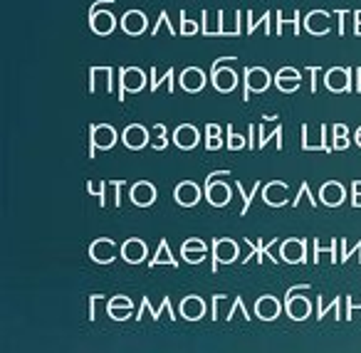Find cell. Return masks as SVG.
Masks as SVG:
<instances>
[{"mask_svg": "<svg viewBox=\"0 0 361 353\" xmlns=\"http://www.w3.org/2000/svg\"><path fill=\"white\" fill-rule=\"evenodd\" d=\"M173 198H176V203L183 205V208H193V205L201 200V188H198L196 183H191V180H183V183L176 185Z\"/></svg>", "mask_w": 361, "mask_h": 353, "instance_id": "7c38bea8", "label": "cell"}, {"mask_svg": "<svg viewBox=\"0 0 361 353\" xmlns=\"http://www.w3.org/2000/svg\"><path fill=\"white\" fill-rule=\"evenodd\" d=\"M131 203L139 205V208H146V205H151L156 200V188L151 183H146V180H139V183L131 185Z\"/></svg>", "mask_w": 361, "mask_h": 353, "instance_id": "d6986e66", "label": "cell"}, {"mask_svg": "<svg viewBox=\"0 0 361 353\" xmlns=\"http://www.w3.org/2000/svg\"><path fill=\"white\" fill-rule=\"evenodd\" d=\"M164 25L169 27V32H171V35H176V27L169 23V13H166V11H161L159 20H156V25H154V35H159V27H164Z\"/></svg>", "mask_w": 361, "mask_h": 353, "instance_id": "74e56055", "label": "cell"}, {"mask_svg": "<svg viewBox=\"0 0 361 353\" xmlns=\"http://www.w3.org/2000/svg\"><path fill=\"white\" fill-rule=\"evenodd\" d=\"M180 87L186 92H201L203 87H206V72L201 70V67H188V70H183V75H180Z\"/></svg>", "mask_w": 361, "mask_h": 353, "instance_id": "ac0fdd59", "label": "cell"}, {"mask_svg": "<svg viewBox=\"0 0 361 353\" xmlns=\"http://www.w3.org/2000/svg\"><path fill=\"white\" fill-rule=\"evenodd\" d=\"M90 257L94 259V262H99V264L114 262V259H116V244L111 242L109 237L94 240V242H92V247H90Z\"/></svg>", "mask_w": 361, "mask_h": 353, "instance_id": "ba28073f", "label": "cell"}, {"mask_svg": "<svg viewBox=\"0 0 361 353\" xmlns=\"http://www.w3.org/2000/svg\"><path fill=\"white\" fill-rule=\"evenodd\" d=\"M257 25L265 27V35H272V13L265 11L262 18H255L252 13H247V32H255Z\"/></svg>", "mask_w": 361, "mask_h": 353, "instance_id": "83f0119b", "label": "cell"}, {"mask_svg": "<svg viewBox=\"0 0 361 353\" xmlns=\"http://www.w3.org/2000/svg\"><path fill=\"white\" fill-rule=\"evenodd\" d=\"M235 304H238V309H240V314H243V316H245V318H247V321H250V318H252V314H250V311H247V306H245V302H243V297H240V294H238Z\"/></svg>", "mask_w": 361, "mask_h": 353, "instance_id": "c3c4849f", "label": "cell"}, {"mask_svg": "<svg viewBox=\"0 0 361 353\" xmlns=\"http://www.w3.org/2000/svg\"><path fill=\"white\" fill-rule=\"evenodd\" d=\"M354 32L361 37V20H354Z\"/></svg>", "mask_w": 361, "mask_h": 353, "instance_id": "9f6ffc18", "label": "cell"}, {"mask_svg": "<svg viewBox=\"0 0 361 353\" xmlns=\"http://www.w3.org/2000/svg\"><path fill=\"white\" fill-rule=\"evenodd\" d=\"M90 25L97 35H109L116 27V18L109 11H99V8H92L90 11Z\"/></svg>", "mask_w": 361, "mask_h": 353, "instance_id": "9c48e42d", "label": "cell"}, {"mask_svg": "<svg viewBox=\"0 0 361 353\" xmlns=\"http://www.w3.org/2000/svg\"><path fill=\"white\" fill-rule=\"evenodd\" d=\"M146 311L151 314V318H154V321H159V318H161V314H169V316L176 321V314H173V309H171V297H166L164 302H161V306H159V309H151L149 297H144V299H141L139 314H136V321H141V318H144V314H146Z\"/></svg>", "mask_w": 361, "mask_h": 353, "instance_id": "603a6c76", "label": "cell"}, {"mask_svg": "<svg viewBox=\"0 0 361 353\" xmlns=\"http://www.w3.org/2000/svg\"><path fill=\"white\" fill-rule=\"evenodd\" d=\"M285 311L290 314V318H295V321H305L307 316H310V302H307L305 297L300 299H285Z\"/></svg>", "mask_w": 361, "mask_h": 353, "instance_id": "d4e9b609", "label": "cell"}, {"mask_svg": "<svg viewBox=\"0 0 361 353\" xmlns=\"http://www.w3.org/2000/svg\"><path fill=\"white\" fill-rule=\"evenodd\" d=\"M307 32L312 35H326L329 32V13L326 11H312L305 20Z\"/></svg>", "mask_w": 361, "mask_h": 353, "instance_id": "cb8c5ba5", "label": "cell"}, {"mask_svg": "<svg viewBox=\"0 0 361 353\" xmlns=\"http://www.w3.org/2000/svg\"><path fill=\"white\" fill-rule=\"evenodd\" d=\"M329 92H351V70L349 67H334L324 77Z\"/></svg>", "mask_w": 361, "mask_h": 353, "instance_id": "52a82bcc", "label": "cell"}, {"mask_svg": "<svg viewBox=\"0 0 361 353\" xmlns=\"http://www.w3.org/2000/svg\"><path fill=\"white\" fill-rule=\"evenodd\" d=\"M322 252H324V249H322L319 240H314V257H312V262L319 264V254ZM326 252H331V262L336 264V240H331V244H329V249H326Z\"/></svg>", "mask_w": 361, "mask_h": 353, "instance_id": "836d02e7", "label": "cell"}, {"mask_svg": "<svg viewBox=\"0 0 361 353\" xmlns=\"http://www.w3.org/2000/svg\"><path fill=\"white\" fill-rule=\"evenodd\" d=\"M154 131L159 134V139L154 141V149L156 151H164L166 146H169V141H166V126L164 124H154Z\"/></svg>", "mask_w": 361, "mask_h": 353, "instance_id": "d590c367", "label": "cell"}, {"mask_svg": "<svg viewBox=\"0 0 361 353\" xmlns=\"http://www.w3.org/2000/svg\"><path fill=\"white\" fill-rule=\"evenodd\" d=\"M287 193H290V188H287V183H282V180H272V183L265 185V190H262V198H265L267 205H272V208H282V205L290 203V198H287Z\"/></svg>", "mask_w": 361, "mask_h": 353, "instance_id": "5bb4252c", "label": "cell"}, {"mask_svg": "<svg viewBox=\"0 0 361 353\" xmlns=\"http://www.w3.org/2000/svg\"><path fill=\"white\" fill-rule=\"evenodd\" d=\"M106 314H109V316L114 318V321H124V318H129V316H131V309H129V311H119V309H109V311H106Z\"/></svg>", "mask_w": 361, "mask_h": 353, "instance_id": "bcb514c9", "label": "cell"}, {"mask_svg": "<svg viewBox=\"0 0 361 353\" xmlns=\"http://www.w3.org/2000/svg\"><path fill=\"white\" fill-rule=\"evenodd\" d=\"M351 205H354V208H361V180H354V183H351Z\"/></svg>", "mask_w": 361, "mask_h": 353, "instance_id": "60d3db41", "label": "cell"}, {"mask_svg": "<svg viewBox=\"0 0 361 353\" xmlns=\"http://www.w3.org/2000/svg\"><path fill=\"white\" fill-rule=\"evenodd\" d=\"M180 18H183V20H180V35H183V37H188V35H196V32H198V25H196V23H191V20H188V18H186V13H180Z\"/></svg>", "mask_w": 361, "mask_h": 353, "instance_id": "8d00e7d4", "label": "cell"}, {"mask_svg": "<svg viewBox=\"0 0 361 353\" xmlns=\"http://www.w3.org/2000/svg\"><path fill=\"white\" fill-rule=\"evenodd\" d=\"M275 85L280 92H285V94H292V92L300 89L302 85V72L295 70V67H282L280 72H277L275 77Z\"/></svg>", "mask_w": 361, "mask_h": 353, "instance_id": "8fae6325", "label": "cell"}, {"mask_svg": "<svg viewBox=\"0 0 361 353\" xmlns=\"http://www.w3.org/2000/svg\"><path fill=\"white\" fill-rule=\"evenodd\" d=\"M361 92V67H356V94Z\"/></svg>", "mask_w": 361, "mask_h": 353, "instance_id": "11a10c76", "label": "cell"}, {"mask_svg": "<svg viewBox=\"0 0 361 353\" xmlns=\"http://www.w3.org/2000/svg\"><path fill=\"white\" fill-rule=\"evenodd\" d=\"M339 304H341L339 297H336L331 304H324V297H322V294H317V318L322 321V318L326 316V311H329V309H339Z\"/></svg>", "mask_w": 361, "mask_h": 353, "instance_id": "d6a6232c", "label": "cell"}, {"mask_svg": "<svg viewBox=\"0 0 361 353\" xmlns=\"http://www.w3.org/2000/svg\"><path fill=\"white\" fill-rule=\"evenodd\" d=\"M198 129L193 124H180V126H176V131H173V144L178 146V149H183V151H191V149H196L198 146Z\"/></svg>", "mask_w": 361, "mask_h": 353, "instance_id": "9a60e30c", "label": "cell"}, {"mask_svg": "<svg viewBox=\"0 0 361 353\" xmlns=\"http://www.w3.org/2000/svg\"><path fill=\"white\" fill-rule=\"evenodd\" d=\"M211 247H213V264H211L213 274H218V262L231 264V262H235L238 254H240L238 252V244L233 242V240H213Z\"/></svg>", "mask_w": 361, "mask_h": 353, "instance_id": "5b68a950", "label": "cell"}, {"mask_svg": "<svg viewBox=\"0 0 361 353\" xmlns=\"http://www.w3.org/2000/svg\"><path fill=\"white\" fill-rule=\"evenodd\" d=\"M280 311H282V306H280V302H277L275 297H260V299H257L255 314H257V318H260V321H275V318L280 316Z\"/></svg>", "mask_w": 361, "mask_h": 353, "instance_id": "7402d4cb", "label": "cell"}, {"mask_svg": "<svg viewBox=\"0 0 361 353\" xmlns=\"http://www.w3.org/2000/svg\"><path fill=\"white\" fill-rule=\"evenodd\" d=\"M349 11H336V23H339V35H344V18Z\"/></svg>", "mask_w": 361, "mask_h": 353, "instance_id": "f907efd6", "label": "cell"}, {"mask_svg": "<svg viewBox=\"0 0 361 353\" xmlns=\"http://www.w3.org/2000/svg\"><path fill=\"white\" fill-rule=\"evenodd\" d=\"M146 244L141 242V240H126L124 244H121V259L124 262H129V264H139V262H144L146 259Z\"/></svg>", "mask_w": 361, "mask_h": 353, "instance_id": "44dd1931", "label": "cell"}, {"mask_svg": "<svg viewBox=\"0 0 361 353\" xmlns=\"http://www.w3.org/2000/svg\"><path fill=\"white\" fill-rule=\"evenodd\" d=\"M146 27H149V18L144 11H126L121 18V30L126 35H141V32H146Z\"/></svg>", "mask_w": 361, "mask_h": 353, "instance_id": "30bf717a", "label": "cell"}, {"mask_svg": "<svg viewBox=\"0 0 361 353\" xmlns=\"http://www.w3.org/2000/svg\"><path fill=\"white\" fill-rule=\"evenodd\" d=\"M285 25H292L295 27V32H300V13H295V18H282V13L277 11V37L282 35Z\"/></svg>", "mask_w": 361, "mask_h": 353, "instance_id": "f546056e", "label": "cell"}, {"mask_svg": "<svg viewBox=\"0 0 361 353\" xmlns=\"http://www.w3.org/2000/svg\"><path fill=\"white\" fill-rule=\"evenodd\" d=\"M223 65V57H218L213 62V72H211V80H213V87L218 92H233L238 87V72L231 70V67H221Z\"/></svg>", "mask_w": 361, "mask_h": 353, "instance_id": "277c9868", "label": "cell"}, {"mask_svg": "<svg viewBox=\"0 0 361 353\" xmlns=\"http://www.w3.org/2000/svg\"><path fill=\"white\" fill-rule=\"evenodd\" d=\"M331 134H334V136H346V134H349V129H346L344 124H334V126H331Z\"/></svg>", "mask_w": 361, "mask_h": 353, "instance_id": "816d5d0a", "label": "cell"}, {"mask_svg": "<svg viewBox=\"0 0 361 353\" xmlns=\"http://www.w3.org/2000/svg\"><path fill=\"white\" fill-rule=\"evenodd\" d=\"M121 141H124V146H126V149H131V151L144 149V146L149 144V129H146V126H141V124L126 126V131L121 134Z\"/></svg>", "mask_w": 361, "mask_h": 353, "instance_id": "4fadbf2b", "label": "cell"}, {"mask_svg": "<svg viewBox=\"0 0 361 353\" xmlns=\"http://www.w3.org/2000/svg\"><path fill=\"white\" fill-rule=\"evenodd\" d=\"M180 252H208V247L203 240H188V242H183Z\"/></svg>", "mask_w": 361, "mask_h": 353, "instance_id": "e575fe53", "label": "cell"}, {"mask_svg": "<svg viewBox=\"0 0 361 353\" xmlns=\"http://www.w3.org/2000/svg\"><path fill=\"white\" fill-rule=\"evenodd\" d=\"M206 314V302L201 297H186L180 302V316L186 321H201Z\"/></svg>", "mask_w": 361, "mask_h": 353, "instance_id": "ffe728a7", "label": "cell"}, {"mask_svg": "<svg viewBox=\"0 0 361 353\" xmlns=\"http://www.w3.org/2000/svg\"><path fill=\"white\" fill-rule=\"evenodd\" d=\"M218 25H223V11H218ZM235 32H226V30H218V37H233Z\"/></svg>", "mask_w": 361, "mask_h": 353, "instance_id": "db71d44e", "label": "cell"}, {"mask_svg": "<svg viewBox=\"0 0 361 353\" xmlns=\"http://www.w3.org/2000/svg\"><path fill=\"white\" fill-rule=\"evenodd\" d=\"M354 139H356V146H361V131H359V129H356V136H354Z\"/></svg>", "mask_w": 361, "mask_h": 353, "instance_id": "6f0895ef", "label": "cell"}, {"mask_svg": "<svg viewBox=\"0 0 361 353\" xmlns=\"http://www.w3.org/2000/svg\"><path fill=\"white\" fill-rule=\"evenodd\" d=\"M245 242L250 244V249H252V257H257V264H260L265 257H270V262H275V264H277V254H270V249L277 244V240H270V242H262V240L257 237V242H255V240H250V237H247ZM252 257H250V259H252Z\"/></svg>", "mask_w": 361, "mask_h": 353, "instance_id": "484cf974", "label": "cell"}, {"mask_svg": "<svg viewBox=\"0 0 361 353\" xmlns=\"http://www.w3.org/2000/svg\"><path fill=\"white\" fill-rule=\"evenodd\" d=\"M206 198L213 208H223V205L231 203V188L226 183H221V180L216 183V173H211L206 180Z\"/></svg>", "mask_w": 361, "mask_h": 353, "instance_id": "8992f818", "label": "cell"}, {"mask_svg": "<svg viewBox=\"0 0 361 353\" xmlns=\"http://www.w3.org/2000/svg\"><path fill=\"white\" fill-rule=\"evenodd\" d=\"M257 190H260V180H257V183L252 185L250 193H245V188H243V180H238V193H240L243 200H245V205H243V213L240 215H247V210H250V203H252V195H257Z\"/></svg>", "mask_w": 361, "mask_h": 353, "instance_id": "4dcf8cb0", "label": "cell"}, {"mask_svg": "<svg viewBox=\"0 0 361 353\" xmlns=\"http://www.w3.org/2000/svg\"><path fill=\"white\" fill-rule=\"evenodd\" d=\"M354 20H361V11H356V13H354Z\"/></svg>", "mask_w": 361, "mask_h": 353, "instance_id": "680465c9", "label": "cell"}, {"mask_svg": "<svg viewBox=\"0 0 361 353\" xmlns=\"http://www.w3.org/2000/svg\"><path fill=\"white\" fill-rule=\"evenodd\" d=\"M272 77L265 67H247L245 70V92H243V101L250 99V92H265L270 87Z\"/></svg>", "mask_w": 361, "mask_h": 353, "instance_id": "3957f363", "label": "cell"}, {"mask_svg": "<svg viewBox=\"0 0 361 353\" xmlns=\"http://www.w3.org/2000/svg\"><path fill=\"white\" fill-rule=\"evenodd\" d=\"M307 72L312 75V94H317V72L319 70H317V67H307Z\"/></svg>", "mask_w": 361, "mask_h": 353, "instance_id": "f5cc1de1", "label": "cell"}, {"mask_svg": "<svg viewBox=\"0 0 361 353\" xmlns=\"http://www.w3.org/2000/svg\"><path fill=\"white\" fill-rule=\"evenodd\" d=\"M119 82H121V92H119V101H124V92H141L146 87V75L139 67H121L119 70Z\"/></svg>", "mask_w": 361, "mask_h": 353, "instance_id": "7a4b0ae2", "label": "cell"}, {"mask_svg": "<svg viewBox=\"0 0 361 353\" xmlns=\"http://www.w3.org/2000/svg\"><path fill=\"white\" fill-rule=\"evenodd\" d=\"M331 141H334V146H331V151H344V149H349V139L346 136H331Z\"/></svg>", "mask_w": 361, "mask_h": 353, "instance_id": "f6af8a7d", "label": "cell"}, {"mask_svg": "<svg viewBox=\"0 0 361 353\" xmlns=\"http://www.w3.org/2000/svg\"><path fill=\"white\" fill-rule=\"evenodd\" d=\"M319 200L324 205H329V208H336V205H341L346 200V190L341 183H336V180H329V183L322 185V193H319Z\"/></svg>", "mask_w": 361, "mask_h": 353, "instance_id": "e0dca14e", "label": "cell"}, {"mask_svg": "<svg viewBox=\"0 0 361 353\" xmlns=\"http://www.w3.org/2000/svg\"><path fill=\"white\" fill-rule=\"evenodd\" d=\"M159 264H171V267H178V259L171 254L169 242H166V240H161V242H159V249H156V254L151 257L149 267L154 269V267H159Z\"/></svg>", "mask_w": 361, "mask_h": 353, "instance_id": "4316f807", "label": "cell"}, {"mask_svg": "<svg viewBox=\"0 0 361 353\" xmlns=\"http://www.w3.org/2000/svg\"><path fill=\"white\" fill-rule=\"evenodd\" d=\"M282 262L287 264H305L307 262V242L305 240H287L285 244H282Z\"/></svg>", "mask_w": 361, "mask_h": 353, "instance_id": "2e32d148", "label": "cell"}, {"mask_svg": "<svg viewBox=\"0 0 361 353\" xmlns=\"http://www.w3.org/2000/svg\"><path fill=\"white\" fill-rule=\"evenodd\" d=\"M245 144H247L245 136L235 134V129H233V126H228V149H231V151H240ZM247 146H250V144H247Z\"/></svg>", "mask_w": 361, "mask_h": 353, "instance_id": "1f68e13d", "label": "cell"}, {"mask_svg": "<svg viewBox=\"0 0 361 353\" xmlns=\"http://www.w3.org/2000/svg\"><path fill=\"white\" fill-rule=\"evenodd\" d=\"M116 131L109 124H92L90 126V159L97 156V149H111L116 144Z\"/></svg>", "mask_w": 361, "mask_h": 353, "instance_id": "6da1fadb", "label": "cell"}, {"mask_svg": "<svg viewBox=\"0 0 361 353\" xmlns=\"http://www.w3.org/2000/svg\"><path fill=\"white\" fill-rule=\"evenodd\" d=\"M102 299H104V294H92L90 297V321L97 318V302H102Z\"/></svg>", "mask_w": 361, "mask_h": 353, "instance_id": "ee69618b", "label": "cell"}, {"mask_svg": "<svg viewBox=\"0 0 361 353\" xmlns=\"http://www.w3.org/2000/svg\"><path fill=\"white\" fill-rule=\"evenodd\" d=\"M307 289H312L310 284H297V287H290V289H287V297L285 299H292L297 292H307Z\"/></svg>", "mask_w": 361, "mask_h": 353, "instance_id": "7dc6e473", "label": "cell"}, {"mask_svg": "<svg viewBox=\"0 0 361 353\" xmlns=\"http://www.w3.org/2000/svg\"><path fill=\"white\" fill-rule=\"evenodd\" d=\"M180 254H183V259H186V262L188 264H201L203 262V259H206V252H180Z\"/></svg>", "mask_w": 361, "mask_h": 353, "instance_id": "7bdbcfd3", "label": "cell"}, {"mask_svg": "<svg viewBox=\"0 0 361 353\" xmlns=\"http://www.w3.org/2000/svg\"><path fill=\"white\" fill-rule=\"evenodd\" d=\"M161 82H166L169 85V94H173L176 92V82H173V70H169L164 77H159V72L151 70V92H159V85Z\"/></svg>", "mask_w": 361, "mask_h": 353, "instance_id": "f1b7e54d", "label": "cell"}, {"mask_svg": "<svg viewBox=\"0 0 361 353\" xmlns=\"http://www.w3.org/2000/svg\"><path fill=\"white\" fill-rule=\"evenodd\" d=\"M302 198H310L312 203H314V208H317V198H314V195H310V183H302L300 185V195H297V198L292 200V205H295V208H300V200Z\"/></svg>", "mask_w": 361, "mask_h": 353, "instance_id": "f35d334b", "label": "cell"}, {"mask_svg": "<svg viewBox=\"0 0 361 353\" xmlns=\"http://www.w3.org/2000/svg\"><path fill=\"white\" fill-rule=\"evenodd\" d=\"M226 299V294H213V321H218V302Z\"/></svg>", "mask_w": 361, "mask_h": 353, "instance_id": "681fc988", "label": "cell"}, {"mask_svg": "<svg viewBox=\"0 0 361 353\" xmlns=\"http://www.w3.org/2000/svg\"><path fill=\"white\" fill-rule=\"evenodd\" d=\"M109 309H121V311H129V309H131V299L129 297H114L109 302Z\"/></svg>", "mask_w": 361, "mask_h": 353, "instance_id": "ab89813d", "label": "cell"}, {"mask_svg": "<svg viewBox=\"0 0 361 353\" xmlns=\"http://www.w3.org/2000/svg\"><path fill=\"white\" fill-rule=\"evenodd\" d=\"M206 149L208 151H221L223 149V136H208V139H206Z\"/></svg>", "mask_w": 361, "mask_h": 353, "instance_id": "b9f144b4", "label": "cell"}]
</instances>
